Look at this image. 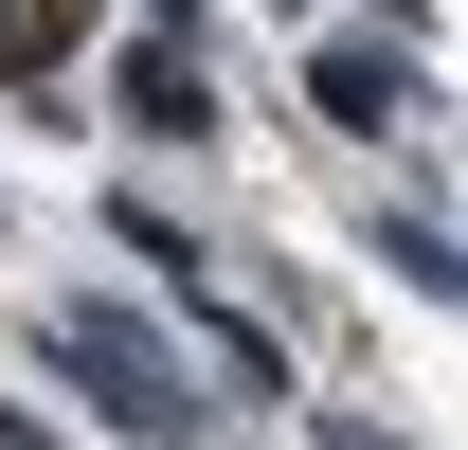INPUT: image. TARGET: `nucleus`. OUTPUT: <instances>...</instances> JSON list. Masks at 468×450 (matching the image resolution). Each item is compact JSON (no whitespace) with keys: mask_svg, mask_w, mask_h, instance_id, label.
Here are the masks:
<instances>
[{"mask_svg":"<svg viewBox=\"0 0 468 450\" xmlns=\"http://www.w3.org/2000/svg\"><path fill=\"white\" fill-rule=\"evenodd\" d=\"M90 37H109V0H0V91L18 72H72Z\"/></svg>","mask_w":468,"mask_h":450,"instance_id":"f257e3e1","label":"nucleus"},{"mask_svg":"<svg viewBox=\"0 0 468 450\" xmlns=\"http://www.w3.org/2000/svg\"><path fill=\"white\" fill-rule=\"evenodd\" d=\"M0 450H55V433H37V414H18V396H0Z\"/></svg>","mask_w":468,"mask_h":450,"instance_id":"f03ea898","label":"nucleus"}]
</instances>
